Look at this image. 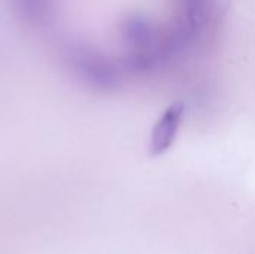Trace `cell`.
Listing matches in <instances>:
<instances>
[{"label": "cell", "instance_id": "1", "mask_svg": "<svg viewBox=\"0 0 255 254\" xmlns=\"http://www.w3.org/2000/svg\"><path fill=\"white\" fill-rule=\"evenodd\" d=\"M185 115V105L182 102H175L169 105L164 112L157 118L149 141V154L154 157L166 154L175 144L179 129L182 126Z\"/></svg>", "mask_w": 255, "mask_h": 254}]
</instances>
